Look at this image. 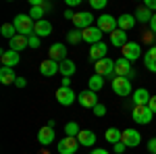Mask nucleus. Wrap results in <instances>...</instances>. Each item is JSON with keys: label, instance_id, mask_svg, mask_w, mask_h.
Here are the masks:
<instances>
[{"label": "nucleus", "instance_id": "1", "mask_svg": "<svg viewBox=\"0 0 156 154\" xmlns=\"http://www.w3.org/2000/svg\"><path fill=\"white\" fill-rule=\"evenodd\" d=\"M12 25H15L17 34H21V36H27V38L34 36L36 21H34L29 15H17V17H15V21H12Z\"/></svg>", "mask_w": 156, "mask_h": 154}, {"label": "nucleus", "instance_id": "2", "mask_svg": "<svg viewBox=\"0 0 156 154\" xmlns=\"http://www.w3.org/2000/svg\"><path fill=\"white\" fill-rule=\"evenodd\" d=\"M131 119L135 123H140V125H148V123H152V119H154V113L150 110V106L146 104V106H135L133 104L131 108Z\"/></svg>", "mask_w": 156, "mask_h": 154}, {"label": "nucleus", "instance_id": "3", "mask_svg": "<svg viewBox=\"0 0 156 154\" xmlns=\"http://www.w3.org/2000/svg\"><path fill=\"white\" fill-rule=\"evenodd\" d=\"M112 92H115L117 96H121V98L133 94V88H131L129 77H112Z\"/></svg>", "mask_w": 156, "mask_h": 154}, {"label": "nucleus", "instance_id": "4", "mask_svg": "<svg viewBox=\"0 0 156 154\" xmlns=\"http://www.w3.org/2000/svg\"><path fill=\"white\" fill-rule=\"evenodd\" d=\"M96 27L102 31V34H112L119 29V21L112 17V15H100L96 21Z\"/></svg>", "mask_w": 156, "mask_h": 154}, {"label": "nucleus", "instance_id": "5", "mask_svg": "<svg viewBox=\"0 0 156 154\" xmlns=\"http://www.w3.org/2000/svg\"><path fill=\"white\" fill-rule=\"evenodd\" d=\"M73 25H75V29H79V31H83V29H87V27H94V15H92L90 11L75 13Z\"/></svg>", "mask_w": 156, "mask_h": 154}, {"label": "nucleus", "instance_id": "6", "mask_svg": "<svg viewBox=\"0 0 156 154\" xmlns=\"http://www.w3.org/2000/svg\"><path fill=\"white\" fill-rule=\"evenodd\" d=\"M79 140L77 138H69V135H65L62 140L58 142V154H75L79 150Z\"/></svg>", "mask_w": 156, "mask_h": 154}, {"label": "nucleus", "instance_id": "7", "mask_svg": "<svg viewBox=\"0 0 156 154\" xmlns=\"http://www.w3.org/2000/svg\"><path fill=\"white\" fill-rule=\"evenodd\" d=\"M56 100H58V104H62V106H71L73 102L77 100V96H75V92H73L71 88L60 85L58 90H56Z\"/></svg>", "mask_w": 156, "mask_h": 154}, {"label": "nucleus", "instance_id": "8", "mask_svg": "<svg viewBox=\"0 0 156 154\" xmlns=\"http://www.w3.org/2000/svg\"><path fill=\"white\" fill-rule=\"evenodd\" d=\"M121 142L125 144L127 148H135V146L142 144V133L137 129H125L123 135H121Z\"/></svg>", "mask_w": 156, "mask_h": 154}, {"label": "nucleus", "instance_id": "9", "mask_svg": "<svg viewBox=\"0 0 156 154\" xmlns=\"http://www.w3.org/2000/svg\"><path fill=\"white\" fill-rule=\"evenodd\" d=\"M121 52H123V59H127L129 63H133V60H137L142 56V48H140L137 42H127Z\"/></svg>", "mask_w": 156, "mask_h": 154}, {"label": "nucleus", "instance_id": "10", "mask_svg": "<svg viewBox=\"0 0 156 154\" xmlns=\"http://www.w3.org/2000/svg\"><path fill=\"white\" fill-rule=\"evenodd\" d=\"M115 77H133L131 63H129L127 59L121 56L119 60H115Z\"/></svg>", "mask_w": 156, "mask_h": 154}, {"label": "nucleus", "instance_id": "11", "mask_svg": "<svg viewBox=\"0 0 156 154\" xmlns=\"http://www.w3.org/2000/svg\"><path fill=\"white\" fill-rule=\"evenodd\" d=\"M19 60H21V56H19V52H15V50H4L2 54H0V63H2V67H11V69H15L17 65H19Z\"/></svg>", "mask_w": 156, "mask_h": 154}, {"label": "nucleus", "instance_id": "12", "mask_svg": "<svg viewBox=\"0 0 156 154\" xmlns=\"http://www.w3.org/2000/svg\"><path fill=\"white\" fill-rule=\"evenodd\" d=\"M40 73H42L44 77H52V75L60 73V63H56V60H52V59L42 60V65H40Z\"/></svg>", "mask_w": 156, "mask_h": 154}, {"label": "nucleus", "instance_id": "13", "mask_svg": "<svg viewBox=\"0 0 156 154\" xmlns=\"http://www.w3.org/2000/svg\"><path fill=\"white\" fill-rule=\"evenodd\" d=\"M96 75H100V77H108V75H112L115 73V60L110 59H102L96 63Z\"/></svg>", "mask_w": 156, "mask_h": 154}, {"label": "nucleus", "instance_id": "14", "mask_svg": "<svg viewBox=\"0 0 156 154\" xmlns=\"http://www.w3.org/2000/svg\"><path fill=\"white\" fill-rule=\"evenodd\" d=\"M150 98L152 96H150V92L146 88H137V90H133V94H131V100L135 106H146L150 102Z\"/></svg>", "mask_w": 156, "mask_h": 154}, {"label": "nucleus", "instance_id": "15", "mask_svg": "<svg viewBox=\"0 0 156 154\" xmlns=\"http://www.w3.org/2000/svg\"><path fill=\"white\" fill-rule=\"evenodd\" d=\"M79 104L83 108H94L98 104V96L96 92L92 90H85V92H79Z\"/></svg>", "mask_w": 156, "mask_h": 154}, {"label": "nucleus", "instance_id": "16", "mask_svg": "<svg viewBox=\"0 0 156 154\" xmlns=\"http://www.w3.org/2000/svg\"><path fill=\"white\" fill-rule=\"evenodd\" d=\"M81 34H83V42L92 44V46H94V44H98V42H102V31L98 29L96 25H94V27H87V29H83Z\"/></svg>", "mask_w": 156, "mask_h": 154}, {"label": "nucleus", "instance_id": "17", "mask_svg": "<svg viewBox=\"0 0 156 154\" xmlns=\"http://www.w3.org/2000/svg\"><path fill=\"white\" fill-rule=\"evenodd\" d=\"M106 52H108V46L104 42H98V44H94V46L90 48V59L94 60V63H98V60L106 59Z\"/></svg>", "mask_w": 156, "mask_h": 154}, {"label": "nucleus", "instance_id": "18", "mask_svg": "<svg viewBox=\"0 0 156 154\" xmlns=\"http://www.w3.org/2000/svg\"><path fill=\"white\" fill-rule=\"evenodd\" d=\"M48 59L56 60V63H62V60L67 59V48L62 46V44H52L48 50Z\"/></svg>", "mask_w": 156, "mask_h": 154}, {"label": "nucleus", "instance_id": "19", "mask_svg": "<svg viewBox=\"0 0 156 154\" xmlns=\"http://www.w3.org/2000/svg\"><path fill=\"white\" fill-rule=\"evenodd\" d=\"M17 75H15V69L11 67H0V83H4V85H12V83H17Z\"/></svg>", "mask_w": 156, "mask_h": 154}, {"label": "nucleus", "instance_id": "20", "mask_svg": "<svg viewBox=\"0 0 156 154\" xmlns=\"http://www.w3.org/2000/svg\"><path fill=\"white\" fill-rule=\"evenodd\" d=\"M52 34V23L46 21V19H42V21H36V29H34V36L37 38H46Z\"/></svg>", "mask_w": 156, "mask_h": 154}, {"label": "nucleus", "instance_id": "21", "mask_svg": "<svg viewBox=\"0 0 156 154\" xmlns=\"http://www.w3.org/2000/svg\"><path fill=\"white\" fill-rule=\"evenodd\" d=\"M37 142L42 144V146H48V144L54 142V129L52 127H42V129L37 131Z\"/></svg>", "mask_w": 156, "mask_h": 154}, {"label": "nucleus", "instance_id": "22", "mask_svg": "<svg viewBox=\"0 0 156 154\" xmlns=\"http://www.w3.org/2000/svg\"><path fill=\"white\" fill-rule=\"evenodd\" d=\"M77 140H79V144H81V146L92 148V146L96 144V133H94L92 129H81V133L77 135Z\"/></svg>", "mask_w": 156, "mask_h": 154}, {"label": "nucleus", "instance_id": "23", "mask_svg": "<svg viewBox=\"0 0 156 154\" xmlns=\"http://www.w3.org/2000/svg\"><path fill=\"white\" fill-rule=\"evenodd\" d=\"M117 21H119V29H123V31H129V29H131L133 25L137 23L135 15H129V13H125V15L117 17Z\"/></svg>", "mask_w": 156, "mask_h": 154}, {"label": "nucleus", "instance_id": "24", "mask_svg": "<svg viewBox=\"0 0 156 154\" xmlns=\"http://www.w3.org/2000/svg\"><path fill=\"white\" fill-rule=\"evenodd\" d=\"M9 42H11V50H15V52L25 50V48L29 46V38H27V36H21V34H17V36L12 38V40H9Z\"/></svg>", "mask_w": 156, "mask_h": 154}, {"label": "nucleus", "instance_id": "25", "mask_svg": "<svg viewBox=\"0 0 156 154\" xmlns=\"http://www.w3.org/2000/svg\"><path fill=\"white\" fill-rule=\"evenodd\" d=\"M110 44L117 48H123L127 44V31H123V29H117V31H112L110 34Z\"/></svg>", "mask_w": 156, "mask_h": 154}, {"label": "nucleus", "instance_id": "26", "mask_svg": "<svg viewBox=\"0 0 156 154\" xmlns=\"http://www.w3.org/2000/svg\"><path fill=\"white\" fill-rule=\"evenodd\" d=\"M144 65H146V69H148V71L156 73V46H152L150 50H148V52H146Z\"/></svg>", "mask_w": 156, "mask_h": 154}, {"label": "nucleus", "instance_id": "27", "mask_svg": "<svg viewBox=\"0 0 156 154\" xmlns=\"http://www.w3.org/2000/svg\"><path fill=\"white\" fill-rule=\"evenodd\" d=\"M75 71H77V67H75V63H73L71 59H65L60 63V75H62V77H71Z\"/></svg>", "mask_w": 156, "mask_h": 154}, {"label": "nucleus", "instance_id": "28", "mask_svg": "<svg viewBox=\"0 0 156 154\" xmlns=\"http://www.w3.org/2000/svg\"><path fill=\"white\" fill-rule=\"evenodd\" d=\"M152 15H154V13L148 11L146 6H140V9L135 11V19H137L140 23H150V21H152Z\"/></svg>", "mask_w": 156, "mask_h": 154}, {"label": "nucleus", "instance_id": "29", "mask_svg": "<svg viewBox=\"0 0 156 154\" xmlns=\"http://www.w3.org/2000/svg\"><path fill=\"white\" fill-rule=\"evenodd\" d=\"M48 9H50V4H44V6H31V11H29V17H31L34 21H42Z\"/></svg>", "mask_w": 156, "mask_h": 154}, {"label": "nucleus", "instance_id": "30", "mask_svg": "<svg viewBox=\"0 0 156 154\" xmlns=\"http://www.w3.org/2000/svg\"><path fill=\"white\" fill-rule=\"evenodd\" d=\"M121 135H123V131H119L117 127H110V129H106V133H104V138H106V142H110L112 146L121 142Z\"/></svg>", "mask_w": 156, "mask_h": 154}, {"label": "nucleus", "instance_id": "31", "mask_svg": "<svg viewBox=\"0 0 156 154\" xmlns=\"http://www.w3.org/2000/svg\"><path fill=\"white\" fill-rule=\"evenodd\" d=\"M87 85H90V90H92V92H98V90H102V88H104V77H100V75L94 73V75L90 77Z\"/></svg>", "mask_w": 156, "mask_h": 154}, {"label": "nucleus", "instance_id": "32", "mask_svg": "<svg viewBox=\"0 0 156 154\" xmlns=\"http://www.w3.org/2000/svg\"><path fill=\"white\" fill-rule=\"evenodd\" d=\"M65 133H67L69 138H77V135L81 133V129H79V125H77L75 121H69V123L65 125Z\"/></svg>", "mask_w": 156, "mask_h": 154}, {"label": "nucleus", "instance_id": "33", "mask_svg": "<svg viewBox=\"0 0 156 154\" xmlns=\"http://www.w3.org/2000/svg\"><path fill=\"white\" fill-rule=\"evenodd\" d=\"M67 42H69V44H79V42H83V34H81L79 29H71V31L67 34Z\"/></svg>", "mask_w": 156, "mask_h": 154}, {"label": "nucleus", "instance_id": "34", "mask_svg": "<svg viewBox=\"0 0 156 154\" xmlns=\"http://www.w3.org/2000/svg\"><path fill=\"white\" fill-rule=\"evenodd\" d=\"M0 34H2L4 38H9V40H12V38L17 36V29H15L12 23H4L2 27H0Z\"/></svg>", "mask_w": 156, "mask_h": 154}, {"label": "nucleus", "instance_id": "35", "mask_svg": "<svg viewBox=\"0 0 156 154\" xmlns=\"http://www.w3.org/2000/svg\"><path fill=\"white\" fill-rule=\"evenodd\" d=\"M94 115H96V117H104V115H106V106L98 102L96 106H94Z\"/></svg>", "mask_w": 156, "mask_h": 154}, {"label": "nucleus", "instance_id": "36", "mask_svg": "<svg viewBox=\"0 0 156 154\" xmlns=\"http://www.w3.org/2000/svg\"><path fill=\"white\" fill-rule=\"evenodd\" d=\"M90 6H92L94 11H100V9H104V6H106V0H92V2H90Z\"/></svg>", "mask_w": 156, "mask_h": 154}, {"label": "nucleus", "instance_id": "37", "mask_svg": "<svg viewBox=\"0 0 156 154\" xmlns=\"http://www.w3.org/2000/svg\"><path fill=\"white\" fill-rule=\"evenodd\" d=\"M29 48H34V50H36V48H40V38H37V36H31V38H29Z\"/></svg>", "mask_w": 156, "mask_h": 154}, {"label": "nucleus", "instance_id": "38", "mask_svg": "<svg viewBox=\"0 0 156 154\" xmlns=\"http://www.w3.org/2000/svg\"><path fill=\"white\" fill-rule=\"evenodd\" d=\"M125 150H127V146H125V144H123V142L115 144V152H117V154H123V152H125Z\"/></svg>", "mask_w": 156, "mask_h": 154}, {"label": "nucleus", "instance_id": "39", "mask_svg": "<svg viewBox=\"0 0 156 154\" xmlns=\"http://www.w3.org/2000/svg\"><path fill=\"white\" fill-rule=\"evenodd\" d=\"M144 6L148 9V11H156V0H146Z\"/></svg>", "mask_w": 156, "mask_h": 154}, {"label": "nucleus", "instance_id": "40", "mask_svg": "<svg viewBox=\"0 0 156 154\" xmlns=\"http://www.w3.org/2000/svg\"><path fill=\"white\" fill-rule=\"evenodd\" d=\"M148 150H150L152 154H156V138H152V140L148 142Z\"/></svg>", "mask_w": 156, "mask_h": 154}, {"label": "nucleus", "instance_id": "41", "mask_svg": "<svg viewBox=\"0 0 156 154\" xmlns=\"http://www.w3.org/2000/svg\"><path fill=\"white\" fill-rule=\"evenodd\" d=\"M148 106H150V110H152V113L156 115V96H152V98H150V102H148Z\"/></svg>", "mask_w": 156, "mask_h": 154}, {"label": "nucleus", "instance_id": "42", "mask_svg": "<svg viewBox=\"0 0 156 154\" xmlns=\"http://www.w3.org/2000/svg\"><path fill=\"white\" fill-rule=\"evenodd\" d=\"M150 29H152V34L156 36V13L152 15V21H150Z\"/></svg>", "mask_w": 156, "mask_h": 154}, {"label": "nucleus", "instance_id": "43", "mask_svg": "<svg viewBox=\"0 0 156 154\" xmlns=\"http://www.w3.org/2000/svg\"><path fill=\"white\" fill-rule=\"evenodd\" d=\"M65 19H71L73 21V19H75V13H73L71 9H67V11H65Z\"/></svg>", "mask_w": 156, "mask_h": 154}, {"label": "nucleus", "instance_id": "44", "mask_svg": "<svg viewBox=\"0 0 156 154\" xmlns=\"http://www.w3.org/2000/svg\"><path fill=\"white\" fill-rule=\"evenodd\" d=\"M15 85H17V88H25V85H27V81H25V77H19Z\"/></svg>", "mask_w": 156, "mask_h": 154}, {"label": "nucleus", "instance_id": "45", "mask_svg": "<svg viewBox=\"0 0 156 154\" xmlns=\"http://www.w3.org/2000/svg\"><path fill=\"white\" fill-rule=\"evenodd\" d=\"M92 154H108L106 150H102V148H96V150H92Z\"/></svg>", "mask_w": 156, "mask_h": 154}, {"label": "nucleus", "instance_id": "46", "mask_svg": "<svg viewBox=\"0 0 156 154\" xmlns=\"http://www.w3.org/2000/svg\"><path fill=\"white\" fill-rule=\"evenodd\" d=\"M67 4L69 6H75V4H79V0H67Z\"/></svg>", "mask_w": 156, "mask_h": 154}]
</instances>
